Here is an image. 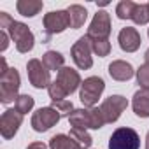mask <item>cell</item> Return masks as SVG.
Here are the masks:
<instances>
[{
  "instance_id": "obj_20",
  "label": "cell",
  "mask_w": 149,
  "mask_h": 149,
  "mask_svg": "<svg viewBox=\"0 0 149 149\" xmlns=\"http://www.w3.org/2000/svg\"><path fill=\"white\" fill-rule=\"evenodd\" d=\"M63 61H65V58L60 54V53H56V51H47V53H44V56H42V63L46 65V68L47 70H61L63 68Z\"/></svg>"
},
{
  "instance_id": "obj_12",
  "label": "cell",
  "mask_w": 149,
  "mask_h": 149,
  "mask_svg": "<svg viewBox=\"0 0 149 149\" xmlns=\"http://www.w3.org/2000/svg\"><path fill=\"white\" fill-rule=\"evenodd\" d=\"M111 16L105 11H98L88 28V37L90 39H109L111 35Z\"/></svg>"
},
{
  "instance_id": "obj_3",
  "label": "cell",
  "mask_w": 149,
  "mask_h": 149,
  "mask_svg": "<svg viewBox=\"0 0 149 149\" xmlns=\"http://www.w3.org/2000/svg\"><path fill=\"white\" fill-rule=\"evenodd\" d=\"M19 74L16 68H9L7 72L0 74V102L2 104H11L16 102L18 90H19Z\"/></svg>"
},
{
  "instance_id": "obj_10",
  "label": "cell",
  "mask_w": 149,
  "mask_h": 149,
  "mask_svg": "<svg viewBox=\"0 0 149 149\" xmlns=\"http://www.w3.org/2000/svg\"><path fill=\"white\" fill-rule=\"evenodd\" d=\"M70 26V16L67 11H51L44 16V28L47 35L61 33Z\"/></svg>"
},
{
  "instance_id": "obj_17",
  "label": "cell",
  "mask_w": 149,
  "mask_h": 149,
  "mask_svg": "<svg viewBox=\"0 0 149 149\" xmlns=\"http://www.w3.org/2000/svg\"><path fill=\"white\" fill-rule=\"evenodd\" d=\"M49 147L51 149H83L70 135H65V133L53 135L49 140Z\"/></svg>"
},
{
  "instance_id": "obj_19",
  "label": "cell",
  "mask_w": 149,
  "mask_h": 149,
  "mask_svg": "<svg viewBox=\"0 0 149 149\" xmlns=\"http://www.w3.org/2000/svg\"><path fill=\"white\" fill-rule=\"evenodd\" d=\"M68 16H70V28H81L88 18V11L83 7V6H77V4H74L67 9Z\"/></svg>"
},
{
  "instance_id": "obj_14",
  "label": "cell",
  "mask_w": 149,
  "mask_h": 149,
  "mask_svg": "<svg viewBox=\"0 0 149 149\" xmlns=\"http://www.w3.org/2000/svg\"><path fill=\"white\" fill-rule=\"evenodd\" d=\"M118 42H119V47L126 53H133L140 47L142 44V39H140V33L137 32V28L133 26H126L119 32L118 35Z\"/></svg>"
},
{
  "instance_id": "obj_28",
  "label": "cell",
  "mask_w": 149,
  "mask_h": 149,
  "mask_svg": "<svg viewBox=\"0 0 149 149\" xmlns=\"http://www.w3.org/2000/svg\"><path fill=\"white\" fill-rule=\"evenodd\" d=\"M51 107H54L61 116H70L72 114V111H74V105H72V102H68V100H60V102H53V105Z\"/></svg>"
},
{
  "instance_id": "obj_32",
  "label": "cell",
  "mask_w": 149,
  "mask_h": 149,
  "mask_svg": "<svg viewBox=\"0 0 149 149\" xmlns=\"http://www.w3.org/2000/svg\"><path fill=\"white\" fill-rule=\"evenodd\" d=\"M146 149H149V132H147V137H146Z\"/></svg>"
},
{
  "instance_id": "obj_23",
  "label": "cell",
  "mask_w": 149,
  "mask_h": 149,
  "mask_svg": "<svg viewBox=\"0 0 149 149\" xmlns=\"http://www.w3.org/2000/svg\"><path fill=\"white\" fill-rule=\"evenodd\" d=\"M33 104H35L33 97H30V95H19L16 98V102H14V109L19 114H26V112H30L33 109Z\"/></svg>"
},
{
  "instance_id": "obj_26",
  "label": "cell",
  "mask_w": 149,
  "mask_h": 149,
  "mask_svg": "<svg viewBox=\"0 0 149 149\" xmlns=\"http://www.w3.org/2000/svg\"><path fill=\"white\" fill-rule=\"evenodd\" d=\"M47 91H49V98H51L53 102H60V100H63V98L67 97V91L61 88V84H60L58 81H53V83L49 84Z\"/></svg>"
},
{
  "instance_id": "obj_21",
  "label": "cell",
  "mask_w": 149,
  "mask_h": 149,
  "mask_svg": "<svg viewBox=\"0 0 149 149\" xmlns=\"http://www.w3.org/2000/svg\"><path fill=\"white\" fill-rule=\"evenodd\" d=\"M132 19H133L135 25H146V23H149V4H137Z\"/></svg>"
},
{
  "instance_id": "obj_4",
  "label": "cell",
  "mask_w": 149,
  "mask_h": 149,
  "mask_svg": "<svg viewBox=\"0 0 149 149\" xmlns=\"http://www.w3.org/2000/svg\"><path fill=\"white\" fill-rule=\"evenodd\" d=\"M104 90H105V83H104L102 77L91 76V77L84 79V83L81 84V93H79V98H81L83 105L93 107L98 102V98L104 93Z\"/></svg>"
},
{
  "instance_id": "obj_5",
  "label": "cell",
  "mask_w": 149,
  "mask_h": 149,
  "mask_svg": "<svg viewBox=\"0 0 149 149\" xmlns=\"http://www.w3.org/2000/svg\"><path fill=\"white\" fill-rule=\"evenodd\" d=\"M140 137L133 128H118L109 139V149H139Z\"/></svg>"
},
{
  "instance_id": "obj_22",
  "label": "cell",
  "mask_w": 149,
  "mask_h": 149,
  "mask_svg": "<svg viewBox=\"0 0 149 149\" xmlns=\"http://www.w3.org/2000/svg\"><path fill=\"white\" fill-rule=\"evenodd\" d=\"M70 137L76 140L83 149L90 147V146H91V142H93V139L90 137V133H88L86 130H81V128H72V130H70Z\"/></svg>"
},
{
  "instance_id": "obj_16",
  "label": "cell",
  "mask_w": 149,
  "mask_h": 149,
  "mask_svg": "<svg viewBox=\"0 0 149 149\" xmlns=\"http://www.w3.org/2000/svg\"><path fill=\"white\" fill-rule=\"evenodd\" d=\"M132 107L139 118H149V90H139L133 95Z\"/></svg>"
},
{
  "instance_id": "obj_13",
  "label": "cell",
  "mask_w": 149,
  "mask_h": 149,
  "mask_svg": "<svg viewBox=\"0 0 149 149\" xmlns=\"http://www.w3.org/2000/svg\"><path fill=\"white\" fill-rule=\"evenodd\" d=\"M56 81L61 84V88L67 91V95L74 93L83 83H81V76H79V72L77 70H74L70 67H63L60 72H58V76H56Z\"/></svg>"
},
{
  "instance_id": "obj_18",
  "label": "cell",
  "mask_w": 149,
  "mask_h": 149,
  "mask_svg": "<svg viewBox=\"0 0 149 149\" xmlns=\"http://www.w3.org/2000/svg\"><path fill=\"white\" fill-rule=\"evenodd\" d=\"M42 2L40 0H19L16 4V9L21 16H26V18H32L35 14H39L42 11Z\"/></svg>"
},
{
  "instance_id": "obj_2",
  "label": "cell",
  "mask_w": 149,
  "mask_h": 149,
  "mask_svg": "<svg viewBox=\"0 0 149 149\" xmlns=\"http://www.w3.org/2000/svg\"><path fill=\"white\" fill-rule=\"evenodd\" d=\"M68 123L72 125V128H81V130H86V128H93V130H98L105 125V119H104V114L100 109L97 107H90V109H74L72 114L68 116Z\"/></svg>"
},
{
  "instance_id": "obj_31",
  "label": "cell",
  "mask_w": 149,
  "mask_h": 149,
  "mask_svg": "<svg viewBox=\"0 0 149 149\" xmlns=\"http://www.w3.org/2000/svg\"><path fill=\"white\" fill-rule=\"evenodd\" d=\"M144 58H146V63H147V65H149V49H147V51H146V54H144Z\"/></svg>"
},
{
  "instance_id": "obj_8",
  "label": "cell",
  "mask_w": 149,
  "mask_h": 149,
  "mask_svg": "<svg viewBox=\"0 0 149 149\" xmlns=\"http://www.w3.org/2000/svg\"><path fill=\"white\" fill-rule=\"evenodd\" d=\"M128 107V100L121 95H111L109 98H105L100 105V111L104 114L105 123H114L119 119V116L123 114V111Z\"/></svg>"
},
{
  "instance_id": "obj_27",
  "label": "cell",
  "mask_w": 149,
  "mask_h": 149,
  "mask_svg": "<svg viewBox=\"0 0 149 149\" xmlns=\"http://www.w3.org/2000/svg\"><path fill=\"white\" fill-rule=\"evenodd\" d=\"M137 81H139V84H140L142 90H149V65L147 63H144V65L139 67V70H137Z\"/></svg>"
},
{
  "instance_id": "obj_29",
  "label": "cell",
  "mask_w": 149,
  "mask_h": 149,
  "mask_svg": "<svg viewBox=\"0 0 149 149\" xmlns=\"http://www.w3.org/2000/svg\"><path fill=\"white\" fill-rule=\"evenodd\" d=\"M0 51H6L7 46H9V39H7V32L6 30H0Z\"/></svg>"
},
{
  "instance_id": "obj_25",
  "label": "cell",
  "mask_w": 149,
  "mask_h": 149,
  "mask_svg": "<svg viewBox=\"0 0 149 149\" xmlns=\"http://www.w3.org/2000/svg\"><path fill=\"white\" fill-rule=\"evenodd\" d=\"M91 40V49L98 56H107L111 53V42L109 39H90Z\"/></svg>"
},
{
  "instance_id": "obj_15",
  "label": "cell",
  "mask_w": 149,
  "mask_h": 149,
  "mask_svg": "<svg viewBox=\"0 0 149 149\" xmlns=\"http://www.w3.org/2000/svg\"><path fill=\"white\" fill-rule=\"evenodd\" d=\"M109 74H111V77L116 79V81H128V79L133 77L135 70H133V67L128 61L116 60V61H112L109 65Z\"/></svg>"
},
{
  "instance_id": "obj_33",
  "label": "cell",
  "mask_w": 149,
  "mask_h": 149,
  "mask_svg": "<svg viewBox=\"0 0 149 149\" xmlns=\"http://www.w3.org/2000/svg\"><path fill=\"white\" fill-rule=\"evenodd\" d=\"M147 35H149V30H147Z\"/></svg>"
},
{
  "instance_id": "obj_30",
  "label": "cell",
  "mask_w": 149,
  "mask_h": 149,
  "mask_svg": "<svg viewBox=\"0 0 149 149\" xmlns=\"http://www.w3.org/2000/svg\"><path fill=\"white\" fill-rule=\"evenodd\" d=\"M26 149H47V146H46V144H42V142H32Z\"/></svg>"
},
{
  "instance_id": "obj_24",
  "label": "cell",
  "mask_w": 149,
  "mask_h": 149,
  "mask_svg": "<svg viewBox=\"0 0 149 149\" xmlns=\"http://www.w3.org/2000/svg\"><path fill=\"white\" fill-rule=\"evenodd\" d=\"M135 6H137V4H133L132 0H123V2H119L118 7H116L118 18H119V19H132L133 11H135Z\"/></svg>"
},
{
  "instance_id": "obj_7",
  "label": "cell",
  "mask_w": 149,
  "mask_h": 149,
  "mask_svg": "<svg viewBox=\"0 0 149 149\" xmlns=\"http://www.w3.org/2000/svg\"><path fill=\"white\" fill-rule=\"evenodd\" d=\"M91 40H90V37L88 35H84V37H81L76 44L72 46V60H74V63H76L79 68H83V70H86V68H90L91 65H93V58H91Z\"/></svg>"
},
{
  "instance_id": "obj_11",
  "label": "cell",
  "mask_w": 149,
  "mask_h": 149,
  "mask_svg": "<svg viewBox=\"0 0 149 149\" xmlns=\"http://www.w3.org/2000/svg\"><path fill=\"white\" fill-rule=\"evenodd\" d=\"M23 123V114H19L16 109H7L0 116V133L4 139H13L18 132V128Z\"/></svg>"
},
{
  "instance_id": "obj_9",
  "label": "cell",
  "mask_w": 149,
  "mask_h": 149,
  "mask_svg": "<svg viewBox=\"0 0 149 149\" xmlns=\"http://www.w3.org/2000/svg\"><path fill=\"white\" fill-rule=\"evenodd\" d=\"M61 119V114L54 107H40L32 116V126L35 132H47Z\"/></svg>"
},
{
  "instance_id": "obj_6",
  "label": "cell",
  "mask_w": 149,
  "mask_h": 149,
  "mask_svg": "<svg viewBox=\"0 0 149 149\" xmlns=\"http://www.w3.org/2000/svg\"><path fill=\"white\" fill-rule=\"evenodd\" d=\"M26 72H28V79H30V83H32L33 88H37V90L49 88V84H51L49 70L46 68V65H44L40 60L32 58V60L26 63Z\"/></svg>"
},
{
  "instance_id": "obj_1",
  "label": "cell",
  "mask_w": 149,
  "mask_h": 149,
  "mask_svg": "<svg viewBox=\"0 0 149 149\" xmlns=\"http://www.w3.org/2000/svg\"><path fill=\"white\" fill-rule=\"evenodd\" d=\"M0 28L9 32L11 39L16 44V49L19 53H28L33 47V33L25 23L14 21L7 13H0Z\"/></svg>"
}]
</instances>
